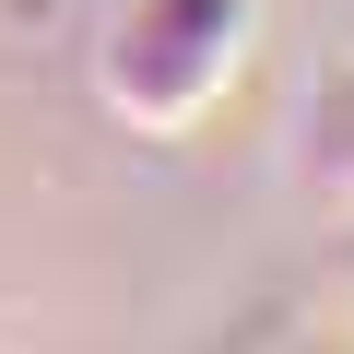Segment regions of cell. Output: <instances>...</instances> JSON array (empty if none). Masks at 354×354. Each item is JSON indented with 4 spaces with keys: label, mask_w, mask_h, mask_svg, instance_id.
I'll use <instances>...</instances> for the list:
<instances>
[{
    "label": "cell",
    "mask_w": 354,
    "mask_h": 354,
    "mask_svg": "<svg viewBox=\"0 0 354 354\" xmlns=\"http://www.w3.org/2000/svg\"><path fill=\"white\" fill-rule=\"evenodd\" d=\"M236 48H248V0H130V12L106 24L95 83H106V106L130 130H189L225 95Z\"/></svg>",
    "instance_id": "cell-1"
}]
</instances>
